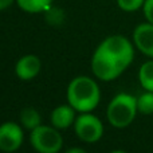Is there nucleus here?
Listing matches in <instances>:
<instances>
[{
  "mask_svg": "<svg viewBox=\"0 0 153 153\" xmlns=\"http://www.w3.org/2000/svg\"><path fill=\"white\" fill-rule=\"evenodd\" d=\"M145 0H117V4L122 11L126 12H134V11L143 8Z\"/></svg>",
  "mask_w": 153,
  "mask_h": 153,
  "instance_id": "15",
  "label": "nucleus"
},
{
  "mask_svg": "<svg viewBox=\"0 0 153 153\" xmlns=\"http://www.w3.org/2000/svg\"><path fill=\"white\" fill-rule=\"evenodd\" d=\"M143 11L146 22L153 24V0H145V3L143 5Z\"/></svg>",
  "mask_w": 153,
  "mask_h": 153,
  "instance_id": "16",
  "label": "nucleus"
},
{
  "mask_svg": "<svg viewBox=\"0 0 153 153\" xmlns=\"http://www.w3.org/2000/svg\"><path fill=\"white\" fill-rule=\"evenodd\" d=\"M66 153H87V152L82 148H70L69 151H66Z\"/></svg>",
  "mask_w": 153,
  "mask_h": 153,
  "instance_id": "18",
  "label": "nucleus"
},
{
  "mask_svg": "<svg viewBox=\"0 0 153 153\" xmlns=\"http://www.w3.org/2000/svg\"><path fill=\"white\" fill-rule=\"evenodd\" d=\"M75 109L71 105L56 106L51 111V125L56 129H67L75 122Z\"/></svg>",
  "mask_w": 153,
  "mask_h": 153,
  "instance_id": "10",
  "label": "nucleus"
},
{
  "mask_svg": "<svg viewBox=\"0 0 153 153\" xmlns=\"http://www.w3.org/2000/svg\"><path fill=\"white\" fill-rule=\"evenodd\" d=\"M137 111V98L128 93H120L109 102L106 117L111 126L122 129L134 121Z\"/></svg>",
  "mask_w": 153,
  "mask_h": 153,
  "instance_id": "2",
  "label": "nucleus"
},
{
  "mask_svg": "<svg viewBox=\"0 0 153 153\" xmlns=\"http://www.w3.org/2000/svg\"><path fill=\"white\" fill-rule=\"evenodd\" d=\"M91 70L94 75L101 81H113L118 78L126 69L95 48L91 58Z\"/></svg>",
  "mask_w": 153,
  "mask_h": 153,
  "instance_id": "6",
  "label": "nucleus"
},
{
  "mask_svg": "<svg viewBox=\"0 0 153 153\" xmlns=\"http://www.w3.org/2000/svg\"><path fill=\"white\" fill-rule=\"evenodd\" d=\"M100 100V87L89 76H76L67 86V102L79 113L93 111L98 106Z\"/></svg>",
  "mask_w": 153,
  "mask_h": 153,
  "instance_id": "1",
  "label": "nucleus"
},
{
  "mask_svg": "<svg viewBox=\"0 0 153 153\" xmlns=\"http://www.w3.org/2000/svg\"><path fill=\"white\" fill-rule=\"evenodd\" d=\"M53 1L54 0H16L19 7L30 13H38L47 11Z\"/></svg>",
  "mask_w": 153,
  "mask_h": 153,
  "instance_id": "12",
  "label": "nucleus"
},
{
  "mask_svg": "<svg viewBox=\"0 0 153 153\" xmlns=\"http://www.w3.org/2000/svg\"><path fill=\"white\" fill-rule=\"evenodd\" d=\"M30 143L38 153H58L63 145V137L56 128L39 125L31 130Z\"/></svg>",
  "mask_w": 153,
  "mask_h": 153,
  "instance_id": "4",
  "label": "nucleus"
},
{
  "mask_svg": "<svg viewBox=\"0 0 153 153\" xmlns=\"http://www.w3.org/2000/svg\"><path fill=\"white\" fill-rule=\"evenodd\" d=\"M13 1H16V0H0V11L7 10Z\"/></svg>",
  "mask_w": 153,
  "mask_h": 153,
  "instance_id": "17",
  "label": "nucleus"
},
{
  "mask_svg": "<svg viewBox=\"0 0 153 153\" xmlns=\"http://www.w3.org/2000/svg\"><path fill=\"white\" fill-rule=\"evenodd\" d=\"M97 50L103 53L105 55H108L109 58L114 59L116 62H118L125 69L132 63L133 58H134L133 45L130 43V40L128 38L122 36V35L108 36L105 40L101 42V45L97 47Z\"/></svg>",
  "mask_w": 153,
  "mask_h": 153,
  "instance_id": "3",
  "label": "nucleus"
},
{
  "mask_svg": "<svg viewBox=\"0 0 153 153\" xmlns=\"http://www.w3.org/2000/svg\"><path fill=\"white\" fill-rule=\"evenodd\" d=\"M20 122L26 129L34 130L39 125H42V117L39 111L34 108H26L20 113Z\"/></svg>",
  "mask_w": 153,
  "mask_h": 153,
  "instance_id": "11",
  "label": "nucleus"
},
{
  "mask_svg": "<svg viewBox=\"0 0 153 153\" xmlns=\"http://www.w3.org/2000/svg\"><path fill=\"white\" fill-rule=\"evenodd\" d=\"M23 129L13 121L3 122L0 125V151L12 153L18 151L23 144Z\"/></svg>",
  "mask_w": 153,
  "mask_h": 153,
  "instance_id": "7",
  "label": "nucleus"
},
{
  "mask_svg": "<svg viewBox=\"0 0 153 153\" xmlns=\"http://www.w3.org/2000/svg\"><path fill=\"white\" fill-rule=\"evenodd\" d=\"M138 81L145 90L153 91V59L141 65L138 70Z\"/></svg>",
  "mask_w": 153,
  "mask_h": 153,
  "instance_id": "13",
  "label": "nucleus"
},
{
  "mask_svg": "<svg viewBox=\"0 0 153 153\" xmlns=\"http://www.w3.org/2000/svg\"><path fill=\"white\" fill-rule=\"evenodd\" d=\"M75 134L85 143H97L103 134V125L97 116L89 113H81L74 122Z\"/></svg>",
  "mask_w": 153,
  "mask_h": 153,
  "instance_id": "5",
  "label": "nucleus"
},
{
  "mask_svg": "<svg viewBox=\"0 0 153 153\" xmlns=\"http://www.w3.org/2000/svg\"><path fill=\"white\" fill-rule=\"evenodd\" d=\"M137 110L138 113L149 116L153 114V91L143 93L141 95L137 97Z\"/></svg>",
  "mask_w": 153,
  "mask_h": 153,
  "instance_id": "14",
  "label": "nucleus"
},
{
  "mask_svg": "<svg viewBox=\"0 0 153 153\" xmlns=\"http://www.w3.org/2000/svg\"><path fill=\"white\" fill-rule=\"evenodd\" d=\"M110 153H126V152L122 151V149H116V151H111Z\"/></svg>",
  "mask_w": 153,
  "mask_h": 153,
  "instance_id": "19",
  "label": "nucleus"
},
{
  "mask_svg": "<svg viewBox=\"0 0 153 153\" xmlns=\"http://www.w3.org/2000/svg\"><path fill=\"white\" fill-rule=\"evenodd\" d=\"M134 46L149 58H153V24L141 23L133 31Z\"/></svg>",
  "mask_w": 153,
  "mask_h": 153,
  "instance_id": "8",
  "label": "nucleus"
},
{
  "mask_svg": "<svg viewBox=\"0 0 153 153\" xmlns=\"http://www.w3.org/2000/svg\"><path fill=\"white\" fill-rule=\"evenodd\" d=\"M42 62L39 56L34 54L24 55L16 62L15 65V74L22 81H31L40 73Z\"/></svg>",
  "mask_w": 153,
  "mask_h": 153,
  "instance_id": "9",
  "label": "nucleus"
}]
</instances>
